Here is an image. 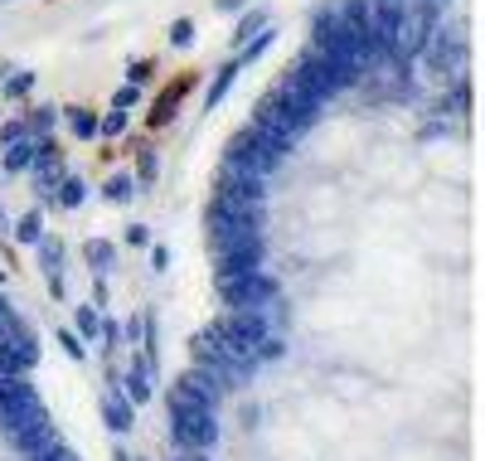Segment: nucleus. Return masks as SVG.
<instances>
[{
	"instance_id": "obj_24",
	"label": "nucleus",
	"mask_w": 485,
	"mask_h": 461,
	"mask_svg": "<svg viewBox=\"0 0 485 461\" xmlns=\"http://www.w3.org/2000/svg\"><path fill=\"white\" fill-rule=\"evenodd\" d=\"M102 194H107L112 204H127V199H137V176H127V170H117L107 184H102Z\"/></svg>"
},
{
	"instance_id": "obj_18",
	"label": "nucleus",
	"mask_w": 485,
	"mask_h": 461,
	"mask_svg": "<svg viewBox=\"0 0 485 461\" xmlns=\"http://www.w3.org/2000/svg\"><path fill=\"white\" fill-rule=\"evenodd\" d=\"M74 335H78L82 345H92V340H98V335H102V311H98V306H92V301L74 306Z\"/></svg>"
},
{
	"instance_id": "obj_4",
	"label": "nucleus",
	"mask_w": 485,
	"mask_h": 461,
	"mask_svg": "<svg viewBox=\"0 0 485 461\" xmlns=\"http://www.w3.org/2000/svg\"><path fill=\"white\" fill-rule=\"evenodd\" d=\"M219 296L229 311H267V306L282 296V282H277L272 272L253 268V272H233V277H219Z\"/></svg>"
},
{
	"instance_id": "obj_31",
	"label": "nucleus",
	"mask_w": 485,
	"mask_h": 461,
	"mask_svg": "<svg viewBox=\"0 0 485 461\" xmlns=\"http://www.w3.org/2000/svg\"><path fill=\"white\" fill-rule=\"evenodd\" d=\"M282 355H286V340L282 335H267V340L253 350V360H282Z\"/></svg>"
},
{
	"instance_id": "obj_5",
	"label": "nucleus",
	"mask_w": 485,
	"mask_h": 461,
	"mask_svg": "<svg viewBox=\"0 0 485 461\" xmlns=\"http://www.w3.org/2000/svg\"><path fill=\"white\" fill-rule=\"evenodd\" d=\"M0 433H5V442L15 447L25 461H35L39 452H49V447H59L54 418L44 413V403L29 408V413H20V418H10V423H0Z\"/></svg>"
},
{
	"instance_id": "obj_36",
	"label": "nucleus",
	"mask_w": 485,
	"mask_h": 461,
	"mask_svg": "<svg viewBox=\"0 0 485 461\" xmlns=\"http://www.w3.org/2000/svg\"><path fill=\"white\" fill-rule=\"evenodd\" d=\"M59 345H64V350L74 355V360H82V355H88V350H82V340H78L74 331H59Z\"/></svg>"
},
{
	"instance_id": "obj_34",
	"label": "nucleus",
	"mask_w": 485,
	"mask_h": 461,
	"mask_svg": "<svg viewBox=\"0 0 485 461\" xmlns=\"http://www.w3.org/2000/svg\"><path fill=\"white\" fill-rule=\"evenodd\" d=\"M156 170H160L156 151H141V160H137V180H141V184H151V180H156Z\"/></svg>"
},
{
	"instance_id": "obj_3",
	"label": "nucleus",
	"mask_w": 485,
	"mask_h": 461,
	"mask_svg": "<svg viewBox=\"0 0 485 461\" xmlns=\"http://www.w3.org/2000/svg\"><path fill=\"white\" fill-rule=\"evenodd\" d=\"M209 253H214V268H219V277L253 272V268H262L267 238H262V229H229V233H209Z\"/></svg>"
},
{
	"instance_id": "obj_19",
	"label": "nucleus",
	"mask_w": 485,
	"mask_h": 461,
	"mask_svg": "<svg viewBox=\"0 0 485 461\" xmlns=\"http://www.w3.org/2000/svg\"><path fill=\"white\" fill-rule=\"evenodd\" d=\"M82 258H88V268L98 277H107L112 268H117V248H112L107 238H88V248H82Z\"/></svg>"
},
{
	"instance_id": "obj_17",
	"label": "nucleus",
	"mask_w": 485,
	"mask_h": 461,
	"mask_svg": "<svg viewBox=\"0 0 485 461\" xmlns=\"http://www.w3.org/2000/svg\"><path fill=\"white\" fill-rule=\"evenodd\" d=\"M272 44H277V25H262L253 39H247V44H239V54H233V59H239V68H247V64H257V59H262Z\"/></svg>"
},
{
	"instance_id": "obj_30",
	"label": "nucleus",
	"mask_w": 485,
	"mask_h": 461,
	"mask_svg": "<svg viewBox=\"0 0 485 461\" xmlns=\"http://www.w3.org/2000/svg\"><path fill=\"white\" fill-rule=\"evenodd\" d=\"M141 92H146V88H137V83H121L117 92H112V107L131 112V107H137V102H141Z\"/></svg>"
},
{
	"instance_id": "obj_13",
	"label": "nucleus",
	"mask_w": 485,
	"mask_h": 461,
	"mask_svg": "<svg viewBox=\"0 0 485 461\" xmlns=\"http://www.w3.org/2000/svg\"><path fill=\"white\" fill-rule=\"evenodd\" d=\"M194 88V74H180V78H175V83H170V92H160V98L156 102H151V127H170V121H175V112H180V102H184V92H190Z\"/></svg>"
},
{
	"instance_id": "obj_44",
	"label": "nucleus",
	"mask_w": 485,
	"mask_h": 461,
	"mask_svg": "<svg viewBox=\"0 0 485 461\" xmlns=\"http://www.w3.org/2000/svg\"><path fill=\"white\" fill-rule=\"evenodd\" d=\"M0 5H5V0H0Z\"/></svg>"
},
{
	"instance_id": "obj_16",
	"label": "nucleus",
	"mask_w": 485,
	"mask_h": 461,
	"mask_svg": "<svg viewBox=\"0 0 485 461\" xmlns=\"http://www.w3.org/2000/svg\"><path fill=\"white\" fill-rule=\"evenodd\" d=\"M29 160H35V137L5 141V156H0V170H5V176H20V170H29Z\"/></svg>"
},
{
	"instance_id": "obj_12",
	"label": "nucleus",
	"mask_w": 485,
	"mask_h": 461,
	"mask_svg": "<svg viewBox=\"0 0 485 461\" xmlns=\"http://www.w3.org/2000/svg\"><path fill=\"white\" fill-rule=\"evenodd\" d=\"M29 408H39V394H35V384H29V374L25 379H0V423L29 413Z\"/></svg>"
},
{
	"instance_id": "obj_8",
	"label": "nucleus",
	"mask_w": 485,
	"mask_h": 461,
	"mask_svg": "<svg viewBox=\"0 0 485 461\" xmlns=\"http://www.w3.org/2000/svg\"><path fill=\"white\" fill-rule=\"evenodd\" d=\"M214 325L223 331V340H229L233 350H247V355L272 335V316L267 311H229L223 321H214Z\"/></svg>"
},
{
	"instance_id": "obj_28",
	"label": "nucleus",
	"mask_w": 485,
	"mask_h": 461,
	"mask_svg": "<svg viewBox=\"0 0 485 461\" xmlns=\"http://www.w3.org/2000/svg\"><path fill=\"white\" fill-rule=\"evenodd\" d=\"M127 121H131V112H121V107H112V112H102L98 117V137H121V131H127Z\"/></svg>"
},
{
	"instance_id": "obj_43",
	"label": "nucleus",
	"mask_w": 485,
	"mask_h": 461,
	"mask_svg": "<svg viewBox=\"0 0 485 461\" xmlns=\"http://www.w3.org/2000/svg\"><path fill=\"white\" fill-rule=\"evenodd\" d=\"M0 229H5V209H0Z\"/></svg>"
},
{
	"instance_id": "obj_22",
	"label": "nucleus",
	"mask_w": 485,
	"mask_h": 461,
	"mask_svg": "<svg viewBox=\"0 0 485 461\" xmlns=\"http://www.w3.org/2000/svg\"><path fill=\"white\" fill-rule=\"evenodd\" d=\"M59 121H64V117H59V107H35V112L25 117V127H29V137H35V141H49Z\"/></svg>"
},
{
	"instance_id": "obj_9",
	"label": "nucleus",
	"mask_w": 485,
	"mask_h": 461,
	"mask_svg": "<svg viewBox=\"0 0 485 461\" xmlns=\"http://www.w3.org/2000/svg\"><path fill=\"white\" fill-rule=\"evenodd\" d=\"M408 10H412V0H369V25H374L379 49H384V64H388V44L408 25Z\"/></svg>"
},
{
	"instance_id": "obj_27",
	"label": "nucleus",
	"mask_w": 485,
	"mask_h": 461,
	"mask_svg": "<svg viewBox=\"0 0 485 461\" xmlns=\"http://www.w3.org/2000/svg\"><path fill=\"white\" fill-rule=\"evenodd\" d=\"M262 25H272L267 20V10H239V29H233V44H243V39H253Z\"/></svg>"
},
{
	"instance_id": "obj_21",
	"label": "nucleus",
	"mask_w": 485,
	"mask_h": 461,
	"mask_svg": "<svg viewBox=\"0 0 485 461\" xmlns=\"http://www.w3.org/2000/svg\"><path fill=\"white\" fill-rule=\"evenodd\" d=\"M59 117L68 121V131H74L78 141H92V137H98V112H92V107H68V112H59Z\"/></svg>"
},
{
	"instance_id": "obj_14",
	"label": "nucleus",
	"mask_w": 485,
	"mask_h": 461,
	"mask_svg": "<svg viewBox=\"0 0 485 461\" xmlns=\"http://www.w3.org/2000/svg\"><path fill=\"white\" fill-rule=\"evenodd\" d=\"M102 423H107L112 433H131V427H137V403H131L127 394H107L102 398Z\"/></svg>"
},
{
	"instance_id": "obj_23",
	"label": "nucleus",
	"mask_w": 485,
	"mask_h": 461,
	"mask_svg": "<svg viewBox=\"0 0 485 461\" xmlns=\"http://www.w3.org/2000/svg\"><path fill=\"white\" fill-rule=\"evenodd\" d=\"M35 248H39V268H44L49 277L64 272V243H59V238H39Z\"/></svg>"
},
{
	"instance_id": "obj_38",
	"label": "nucleus",
	"mask_w": 485,
	"mask_h": 461,
	"mask_svg": "<svg viewBox=\"0 0 485 461\" xmlns=\"http://www.w3.org/2000/svg\"><path fill=\"white\" fill-rule=\"evenodd\" d=\"M35 461H78V457H74V452H68V447H64V442H59V447H49V452H39Z\"/></svg>"
},
{
	"instance_id": "obj_2",
	"label": "nucleus",
	"mask_w": 485,
	"mask_h": 461,
	"mask_svg": "<svg viewBox=\"0 0 485 461\" xmlns=\"http://www.w3.org/2000/svg\"><path fill=\"white\" fill-rule=\"evenodd\" d=\"M190 350H194V364H204L209 374H219L229 388L243 384V379H253V369H257L253 355H247V350H233V345L223 340L219 325H204V331L190 340Z\"/></svg>"
},
{
	"instance_id": "obj_45",
	"label": "nucleus",
	"mask_w": 485,
	"mask_h": 461,
	"mask_svg": "<svg viewBox=\"0 0 485 461\" xmlns=\"http://www.w3.org/2000/svg\"><path fill=\"white\" fill-rule=\"evenodd\" d=\"M0 277H5V272H0Z\"/></svg>"
},
{
	"instance_id": "obj_39",
	"label": "nucleus",
	"mask_w": 485,
	"mask_h": 461,
	"mask_svg": "<svg viewBox=\"0 0 485 461\" xmlns=\"http://www.w3.org/2000/svg\"><path fill=\"white\" fill-rule=\"evenodd\" d=\"M151 268H156V272L170 268V248H151Z\"/></svg>"
},
{
	"instance_id": "obj_41",
	"label": "nucleus",
	"mask_w": 485,
	"mask_h": 461,
	"mask_svg": "<svg viewBox=\"0 0 485 461\" xmlns=\"http://www.w3.org/2000/svg\"><path fill=\"white\" fill-rule=\"evenodd\" d=\"M214 5H219L223 15H239V10H247V0H214Z\"/></svg>"
},
{
	"instance_id": "obj_42",
	"label": "nucleus",
	"mask_w": 485,
	"mask_h": 461,
	"mask_svg": "<svg viewBox=\"0 0 485 461\" xmlns=\"http://www.w3.org/2000/svg\"><path fill=\"white\" fill-rule=\"evenodd\" d=\"M117 461H131V457H127V452H117Z\"/></svg>"
},
{
	"instance_id": "obj_11",
	"label": "nucleus",
	"mask_w": 485,
	"mask_h": 461,
	"mask_svg": "<svg viewBox=\"0 0 485 461\" xmlns=\"http://www.w3.org/2000/svg\"><path fill=\"white\" fill-rule=\"evenodd\" d=\"M175 388H184L190 398H199L204 408H219V403H223V394H229V384H223L219 374H209L204 364H190V369L180 374V384H175Z\"/></svg>"
},
{
	"instance_id": "obj_1",
	"label": "nucleus",
	"mask_w": 485,
	"mask_h": 461,
	"mask_svg": "<svg viewBox=\"0 0 485 461\" xmlns=\"http://www.w3.org/2000/svg\"><path fill=\"white\" fill-rule=\"evenodd\" d=\"M170 442L209 452L219 442V408H204L199 398H190L184 388H170Z\"/></svg>"
},
{
	"instance_id": "obj_15",
	"label": "nucleus",
	"mask_w": 485,
	"mask_h": 461,
	"mask_svg": "<svg viewBox=\"0 0 485 461\" xmlns=\"http://www.w3.org/2000/svg\"><path fill=\"white\" fill-rule=\"evenodd\" d=\"M151 369H156V360H151V355H137V360H131V374H127L131 403H146V398L156 394V384H151Z\"/></svg>"
},
{
	"instance_id": "obj_6",
	"label": "nucleus",
	"mask_w": 485,
	"mask_h": 461,
	"mask_svg": "<svg viewBox=\"0 0 485 461\" xmlns=\"http://www.w3.org/2000/svg\"><path fill=\"white\" fill-rule=\"evenodd\" d=\"M422 68L437 78H461V68H466V25H451V29H432V39L422 44Z\"/></svg>"
},
{
	"instance_id": "obj_33",
	"label": "nucleus",
	"mask_w": 485,
	"mask_h": 461,
	"mask_svg": "<svg viewBox=\"0 0 485 461\" xmlns=\"http://www.w3.org/2000/svg\"><path fill=\"white\" fill-rule=\"evenodd\" d=\"M170 44L175 49H190L194 44V20H175V25H170Z\"/></svg>"
},
{
	"instance_id": "obj_25",
	"label": "nucleus",
	"mask_w": 485,
	"mask_h": 461,
	"mask_svg": "<svg viewBox=\"0 0 485 461\" xmlns=\"http://www.w3.org/2000/svg\"><path fill=\"white\" fill-rule=\"evenodd\" d=\"M82 199H88V184H82V180H74V176H64V180H59L54 204H64V209H78Z\"/></svg>"
},
{
	"instance_id": "obj_20",
	"label": "nucleus",
	"mask_w": 485,
	"mask_h": 461,
	"mask_svg": "<svg viewBox=\"0 0 485 461\" xmlns=\"http://www.w3.org/2000/svg\"><path fill=\"white\" fill-rule=\"evenodd\" d=\"M243 68H239V59H229V64L214 74V83H209V92H204V107H219L223 98H229V88H233V78H239Z\"/></svg>"
},
{
	"instance_id": "obj_37",
	"label": "nucleus",
	"mask_w": 485,
	"mask_h": 461,
	"mask_svg": "<svg viewBox=\"0 0 485 461\" xmlns=\"http://www.w3.org/2000/svg\"><path fill=\"white\" fill-rule=\"evenodd\" d=\"M127 243H131V248H146V243H151V229H146V223H131V229H127Z\"/></svg>"
},
{
	"instance_id": "obj_26",
	"label": "nucleus",
	"mask_w": 485,
	"mask_h": 461,
	"mask_svg": "<svg viewBox=\"0 0 485 461\" xmlns=\"http://www.w3.org/2000/svg\"><path fill=\"white\" fill-rule=\"evenodd\" d=\"M15 238L20 243H39V238H44V214H39V209L20 214V219H15Z\"/></svg>"
},
{
	"instance_id": "obj_35",
	"label": "nucleus",
	"mask_w": 485,
	"mask_h": 461,
	"mask_svg": "<svg viewBox=\"0 0 485 461\" xmlns=\"http://www.w3.org/2000/svg\"><path fill=\"white\" fill-rule=\"evenodd\" d=\"M20 137H29L25 117H15V121H0V141H20Z\"/></svg>"
},
{
	"instance_id": "obj_7",
	"label": "nucleus",
	"mask_w": 485,
	"mask_h": 461,
	"mask_svg": "<svg viewBox=\"0 0 485 461\" xmlns=\"http://www.w3.org/2000/svg\"><path fill=\"white\" fill-rule=\"evenodd\" d=\"M223 160H229V166H239V170H247V176H257V180H272L277 170H282V160H286V156H277L272 146H262V141H257L253 131L243 127L239 137L229 141Z\"/></svg>"
},
{
	"instance_id": "obj_10",
	"label": "nucleus",
	"mask_w": 485,
	"mask_h": 461,
	"mask_svg": "<svg viewBox=\"0 0 485 461\" xmlns=\"http://www.w3.org/2000/svg\"><path fill=\"white\" fill-rule=\"evenodd\" d=\"M29 176H35V190L44 194V199L59 190V180H64V156H59L54 137H49V141H35V160H29Z\"/></svg>"
},
{
	"instance_id": "obj_40",
	"label": "nucleus",
	"mask_w": 485,
	"mask_h": 461,
	"mask_svg": "<svg viewBox=\"0 0 485 461\" xmlns=\"http://www.w3.org/2000/svg\"><path fill=\"white\" fill-rule=\"evenodd\" d=\"M170 461H209V452H194V447H180Z\"/></svg>"
},
{
	"instance_id": "obj_32",
	"label": "nucleus",
	"mask_w": 485,
	"mask_h": 461,
	"mask_svg": "<svg viewBox=\"0 0 485 461\" xmlns=\"http://www.w3.org/2000/svg\"><path fill=\"white\" fill-rule=\"evenodd\" d=\"M151 74H156V59H137V64L127 68V83L146 88V83H151Z\"/></svg>"
},
{
	"instance_id": "obj_29",
	"label": "nucleus",
	"mask_w": 485,
	"mask_h": 461,
	"mask_svg": "<svg viewBox=\"0 0 485 461\" xmlns=\"http://www.w3.org/2000/svg\"><path fill=\"white\" fill-rule=\"evenodd\" d=\"M0 92H5V98H29V92H35V74L20 68V74H10L5 83H0Z\"/></svg>"
}]
</instances>
